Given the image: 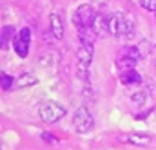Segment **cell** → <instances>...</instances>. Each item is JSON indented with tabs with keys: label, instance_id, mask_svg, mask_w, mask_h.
<instances>
[{
	"label": "cell",
	"instance_id": "cell-11",
	"mask_svg": "<svg viewBox=\"0 0 156 150\" xmlns=\"http://www.w3.org/2000/svg\"><path fill=\"white\" fill-rule=\"evenodd\" d=\"M93 29L96 31L98 36L109 33V16H102V15H96V20L93 24Z\"/></svg>",
	"mask_w": 156,
	"mask_h": 150
},
{
	"label": "cell",
	"instance_id": "cell-18",
	"mask_svg": "<svg viewBox=\"0 0 156 150\" xmlns=\"http://www.w3.org/2000/svg\"><path fill=\"white\" fill-rule=\"evenodd\" d=\"M140 7L147 9V11H153V9H156V4L154 0H140Z\"/></svg>",
	"mask_w": 156,
	"mask_h": 150
},
{
	"label": "cell",
	"instance_id": "cell-9",
	"mask_svg": "<svg viewBox=\"0 0 156 150\" xmlns=\"http://www.w3.org/2000/svg\"><path fill=\"white\" fill-rule=\"evenodd\" d=\"M51 33L55 38H62L64 36V22H62V16L58 13H51Z\"/></svg>",
	"mask_w": 156,
	"mask_h": 150
},
{
	"label": "cell",
	"instance_id": "cell-8",
	"mask_svg": "<svg viewBox=\"0 0 156 150\" xmlns=\"http://www.w3.org/2000/svg\"><path fill=\"white\" fill-rule=\"evenodd\" d=\"M96 31L93 27H78V40H80V45H85V47H93L94 42H96Z\"/></svg>",
	"mask_w": 156,
	"mask_h": 150
},
{
	"label": "cell",
	"instance_id": "cell-17",
	"mask_svg": "<svg viewBox=\"0 0 156 150\" xmlns=\"http://www.w3.org/2000/svg\"><path fill=\"white\" fill-rule=\"evenodd\" d=\"M11 87H15V80L9 74H2V90H11Z\"/></svg>",
	"mask_w": 156,
	"mask_h": 150
},
{
	"label": "cell",
	"instance_id": "cell-15",
	"mask_svg": "<svg viewBox=\"0 0 156 150\" xmlns=\"http://www.w3.org/2000/svg\"><path fill=\"white\" fill-rule=\"evenodd\" d=\"M147 98H149V89L147 87H144V89H140V90H136L134 94H133V101L134 103H138V105H144L145 101H147Z\"/></svg>",
	"mask_w": 156,
	"mask_h": 150
},
{
	"label": "cell",
	"instance_id": "cell-7",
	"mask_svg": "<svg viewBox=\"0 0 156 150\" xmlns=\"http://www.w3.org/2000/svg\"><path fill=\"white\" fill-rule=\"evenodd\" d=\"M120 141L122 143H127V145H134V147H147V145H151L153 139L147 134H136V132H133V134L120 136Z\"/></svg>",
	"mask_w": 156,
	"mask_h": 150
},
{
	"label": "cell",
	"instance_id": "cell-12",
	"mask_svg": "<svg viewBox=\"0 0 156 150\" xmlns=\"http://www.w3.org/2000/svg\"><path fill=\"white\" fill-rule=\"evenodd\" d=\"M120 81L123 85H136V83H142V74L138 71H127V73H122L120 76Z\"/></svg>",
	"mask_w": 156,
	"mask_h": 150
},
{
	"label": "cell",
	"instance_id": "cell-14",
	"mask_svg": "<svg viewBox=\"0 0 156 150\" xmlns=\"http://www.w3.org/2000/svg\"><path fill=\"white\" fill-rule=\"evenodd\" d=\"M136 63H138L136 60L127 58V56H122V58L116 62V67H118V71H120V73H127V71H133Z\"/></svg>",
	"mask_w": 156,
	"mask_h": 150
},
{
	"label": "cell",
	"instance_id": "cell-13",
	"mask_svg": "<svg viewBox=\"0 0 156 150\" xmlns=\"http://www.w3.org/2000/svg\"><path fill=\"white\" fill-rule=\"evenodd\" d=\"M15 29L11 27V26H5V27H2V33H0V47L2 49H7V45H9V42L15 38Z\"/></svg>",
	"mask_w": 156,
	"mask_h": 150
},
{
	"label": "cell",
	"instance_id": "cell-2",
	"mask_svg": "<svg viewBox=\"0 0 156 150\" xmlns=\"http://www.w3.org/2000/svg\"><path fill=\"white\" fill-rule=\"evenodd\" d=\"M38 116L44 123H56L66 116V107L58 101H44L38 107Z\"/></svg>",
	"mask_w": 156,
	"mask_h": 150
},
{
	"label": "cell",
	"instance_id": "cell-6",
	"mask_svg": "<svg viewBox=\"0 0 156 150\" xmlns=\"http://www.w3.org/2000/svg\"><path fill=\"white\" fill-rule=\"evenodd\" d=\"M76 58H78V74H80L82 80H85L87 73H89V67H91V62H93V47L80 45V49L76 51Z\"/></svg>",
	"mask_w": 156,
	"mask_h": 150
},
{
	"label": "cell",
	"instance_id": "cell-4",
	"mask_svg": "<svg viewBox=\"0 0 156 150\" xmlns=\"http://www.w3.org/2000/svg\"><path fill=\"white\" fill-rule=\"evenodd\" d=\"M73 127L78 134H87L93 130L94 127V119H93V114L89 112L85 107H78L75 111V116H73Z\"/></svg>",
	"mask_w": 156,
	"mask_h": 150
},
{
	"label": "cell",
	"instance_id": "cell-10",
	"mask_svg": "<svg viewBox=\"0 0 156 150\" xmlns=\"http://www.w3.org/2000/svg\"><path fill=\"white\" fill-rule=\"evenodd\" d=\"M37 76L33 74V73H24V74H20L16 80H15V87L16 89H27V87H33V85H37Z\"/></svg>",
	"mask_w": 156,
	"mask_h": 150
},
{
	"label": "cell",
	"instance_id": "cell-3",
	"mask_svg": "<svg viewBox=\"0 0 156 150\" xmlns=\"http://www.w3.org/2000/svg\"><path fill=\"white\" fill-rule=\"evenodd\" d=\"M96 20V11L91 4H82L78 5L76 11L73 13V24L78 27H93Z\"/></svg>",
	"mask_w": 156,
	"mask_h": 150
},
{
	"label": "cell",
	"instance_id": "cell-16",
	"mask_svg": "<svg viewBox=\"0 0 156 150\" xmlns=\"http://www.w3.org/2000/svg\"><path fill=\"white\" fill-rule=\"evenodd\" d=\"M123 56H127V58H133V60H136V62H138L140 58H144L138 47H127V49L123 51Z\"/></svg>",
	"mask_w": 156,
	"mask_h": 150
},
{
	"label": "cell",
	"instance_id": "cell-1",
	"mask_svg": "<svg viewBox=\"0 0 156 150\" xmlns=\"http://www.w3.org/2000/svg\"><path fill=\"white\" fill-rule=\"evenodd\" d=\"M109 33L115 36H131L134 33V18L127 13H115L109 16Z\"/></svg>",
	"mask_w": 156,
	"mask_h": 150
},
{
	"label": "cell",
	"instance_id": "cell-5",
	"mask_svg": "<svg viewBox=\"0 0 156 150\" xmlns=\"http://www.w3.org/2000/svg\"><path fill=\"white\" fill-rule=\"evenodd\" d=\"M29 43H31V29L24 27L16 36L13 38V49L20 58H26L29 53Z\"/></svg>",
	"mask_w": 156,
	"mask_h": 150
}]
</instances>
